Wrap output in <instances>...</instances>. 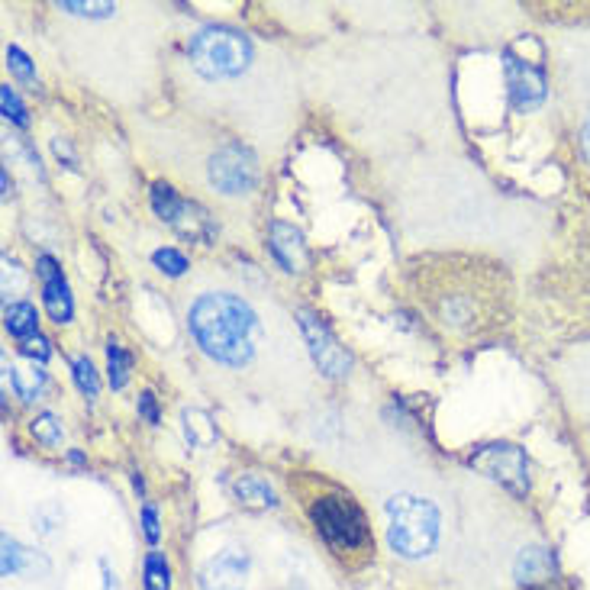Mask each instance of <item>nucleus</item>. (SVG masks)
Here are the masks:
<instances>
[{
	"label": "nucleus",
	"instance_id": "f257e3e1",
	"mask_svg": "<svg viewBox=\"0 0 590 590\" xmlns=\"http://www.w3.org/2000/svg\"><path fill=\"white\" fill-rule=\"evenodd\" d=\"M187 329L210 362L223 368H246L265 342V326L242 297L207 291L187 307Z\"/></svg>",
	"mask_w": 590,
	"mask_h": 590
},
{
	"label": "nucleus",
	"instance_id": "f03ea898",
	"mask_svg": "<svg viewBox=\"0 0 590 590\" xmlns=\"http://www.w3.org/2000/svg\"><path fill=\"white\" fill-rule=\"evenodd\" d=\"M439 532L442 516L433 500L416 494H400L387 500V542L400 558L420 561L433 555L439 545Z\"/></svg>",
	"mask_w": 590,
	"mask_h": 590
},
{
	"label": "nucleus",
	"instance_id": "7ed1b4c3",
	"mask_svg": "<svg viewBox=\"0 0 590 590\" xmlns=\"http://www.w3.org/2000/svg\"><path fill=\"white\" fill-rule=\"evenodd\" d=\"M187 59H191V68L200 78L207 81H233L239 75H246L255 52L252 42L229 30V26H204L197 30L187 42Z\"/></svg>",
	"mask_w": 590,
	"mask_h": 590
},
{
	"label": "nucleus",
	"instance_id": "20e7f679",
	"mask_svg": "<svg viewBox=\"0 0 590 590\" xmlns=\"http://www.w3.org/2000/svg\"><path fill=\"white\" fill-rule=\"evenodd\" d=\"M310 520L320 529V536L339 552H358L368 545V523L349 497H316L310 503Z\"/></svg>",
	"mask_w": 590,
	"mask_h": 590
},
{
	"label": "nucleus",
	"instance_id": "39448f33",
	"mask_svg": "<svg viewBox=\"0 0 590 590\" xmlns=\"http://www.w3.org/2000/svg\"><path fill=\"white\" fill-rule=\"evenodd\" d=\"M207 181H210L213 191L223 194V197H246V194L255 191V184H258V165H255V158L249 155V149L229 142V146H223V149H217L210 155Z\"/></svg>",
	"mask_w": 590,
	"mask_h": 590
},
{
	"label": "nucleus",
	"instance_id": "423d86ee",
	"mask_svg": "<svg viewBox=\"0 0 590 590\" xmlns=\"http://www.w3.org/2000/svg\"><path fill=\"white\" fill-rule=\"evenodd\" d=\"M152 210L158 213V220H165L178 229V233L191 236V239H210L213 236V223L210 213L197 204H187L181 200L168 184H152Z\"/></svg>",
	"mask_w": 590,
	"mask_h": 590
},
{
	"label": "nucleus",
	"instance_id": "0eeeda50",
	"mask_svg": "<svg viewBox=\"0 0 590 590\" xmlns=\"http://www.w3.org/2000/svg\"><path fill=\"white\" fill-rule=\"evenodd\" d=\"M300 329H304V339L310 345L313 362L320 365V371L326 374V378H342V374H349V368H352L349 352L342 349L339 339L329 333L316 316L300 313Z\"/></svg>",
	"mask_w": 590,
	"mask_h": 590
},
{
	"label": "nucleus",
	"instance_id": "6e6552de",
	"mask_svg": "<svg viewBox=\"0 0 590 590\" xmlns=\"http://www.w3.org/2000/svg\"><path fill=\"white\" fill-rule=\"evenodd\" d=\"M249 555L242 549H220L204 561L197 574L200 590H246Z\"/></svg>",
	"mask_w": 590,
	"mask_h": 590
},
{
	"label": "nucleus",
	"instance_id": "1a4fd4ad",
	"mask_svg": "<svg viewBox=\"0 0 590 590\" xmlns=\"http://www.w3.org/2000/svg\"><path fill=\"white\" fill-rule=\"evenodd\" d=\"M478 465L491 474V478L503 481L516 494H526L529 487V465L526 455L516 445H491L478 455Z\"/></svg>",
	"mask_w": 590,
	"mask_h": 590
},
{
	"label": "nucleus",
	"instance_id": "9d476101",
	"mask_svg": "<svg viewBox=\"0 0 590 590\" xmlns=\"http://www.w3.org/2000/svg\"><path fill=\"white\" fill-rule=\"evenodd\" d=\"M39 278H42V304H46L49 316L55 323H68L75 307H71V294H68V284L59 262H55L52 255H39Z\"/></svg>",
	"mask_w": 590,
	"mask_h": 590
},
{
	"label": "nucleus",
	"instance_id": "9b49d317",
	"mask_svg": "<svg viewBox=\"0 0 590 590\" xmlns=\"http://www.w3.org/2000/svg\"><path fill=\"white\" fill-rule=\"evenodd\" d=\"M507 84H510V97L520 110H532L545 100V78L539 68H532L520 59L507 55Z\"/></svg>",
	"mask_w": 590,
	"mask_h": 590
},
{
	"label": "nucleus",
	"instance_id": "f8f14e48",
	"mask_svg": "<svg viewBox=\"0 0 590 590\" xmlns=\"http://www.w3.org/2000/svg\"><path fill=\"white\" fill-rule=\"evenodd\" d=\"M552 571H555V565L545 549H523L513 565V574L520 584H542L552 578Z\"/></svg>",
	"mask_w": 590,
	"mask_h": 590
},
{
	"label": "nucleus",
	"instance_id": "ddd939ff",
	"mask_svg": "<svg viewBox=\"0 0 590 590\" xmlns=\"http://www.w3.org/2000/svg\"><path fill=\"white\" fill-rule=\"evenodd\" d=\"M304 252V242H300V233L287 223H275L271 226V255L278 258L284 271L297 268V255Z\"/></svg>",
	"mask_w": 590,
	"mask_h": 590
},
{
	"label": "nucleus",
	"instance_id": "4468645a",
	"mask_svg": "<svg viewBox=\"0 0 590 590\" xmlns=\"http://www.w3.org/2000/svg\"><path fill=\"white\" fill-rule=\"evenodd\" d=\"M233 494H236V500L242 503V507H255V510H268V507H275L278 503L271 484L262 481V478H255V474H242V478L233 484Z\"/></svg>",
	"mask_w": 590,
	"mask_h": 590
},
{
	"label": "nucleus",
	"instance_id": "2eb2a0df",
	"mask_svg": "<svg viewBox=\"0 0 590 590\" xmlns=\"http://www.w3.org/2000/svg\"><path fill=\"white\" fill-rule=\"evenodd\" d=\"M10 384H13V391H17V397L39 400L42 391H46L49 378H46V371H42V365H13Z\"/></svg>",
	"mask_w": 590,
	"mask_h": 590
},
{
	"label": "nucleus",
	"instance_id": "dca6fc26",
	"mask_svg": "<svg viewBox=\"0 0 590 590\" xmlns=\"http://www.w3.org/2000/svg\"><path fill=\"white\" fill-rule=\"evenodd\" d=\"M4 326L10 336L17 339H33L36 326H39V316H36V307L26 304V300H17V304H10L4 310Z\"/></svg>",
	"mask_w": 590,
	"mask_h": 590
},
{
	"label": "nucleus",
	"instance_id": "f3484780",
	"mask_svg": "<svg viewBox=\"0 0 590 590\" xmlns=\"http://www.w3.org/2000/svg\"><path fill=\"white\" fill-rule=\"evenodd\" d=\"M107 358H110V387H113V391H120V387H126V381H129V368H133V358H129L123 352V345L113 342V339L107 345Z\"/></svg>",
	"mask_w": 590,
	"mask_h": 590
},
{
	"label": "nucleus",
	"instance_id": "a211bd4d",
	"mask_svg": "<svg viewBox=\"0 0 590 590\" xmlns=\"http://www.w3.org/2000/svg\"><path fill=\"white\" fill-rule=\"evenodd\" d=\"M142 571H146V590H168V584H171V568H168V561H165L162 552H149Z\"/></svg>",
	"mask_w": 590,
	"mask_h": 590
},
{
	"label": "nucleus",
	"instance_id": "6ab92c4d",
	"mask_svg": "<svg viewBox=\"0 0 590 590\" xmlns=\"http://www.w3.org/2000/svg\"><path fill=\"white\" fill-rule=\"evenodd\" d=\"M33 436L42 442V445H49V449H55V445H62V423H59V416L55 413H39L36 420H33Z\"/></svg>",
	"mask_w": 590,
	"mask_h": 590
},
{
	"label": "nucleus",
	"instance_id": "aec40b11",
	"mask_svg": "<svg viewBox=\"0 0 590 590\" xmlns=\"http://www.w3.org/2000/svg\"><path fill=\"white\" fill-rule=\"evenodd\" d=\"M152 265L162 271V275H168V278H181L187 268V255L184 252H178V249H158L155 255H152Z\"/></svg>",
	"mask_w": 590,
	"mask_h": 590
},
{
	"label": "nucleus",
	"instance_id": "412c9836",
	"mask_svg": "<svg viewBox=\"0 0 590 590\" xmlns=\"http://www.w3.org/2000/svg\"><path fill=\"white\" fill-rule=\"evenodd\" d=\"M75 381H78V387L88 397H97V391H100V381H97V371H94V365H91V358H75Z\"/></svg>",
	"mask_w": 590,
	"mask_h": 590
},
{
	"label": "nucleus",
	"instance_id": "4be33fe9",
	"mask_svg": "<svg viewBox=\"0 0 590 590\" xmlns=\"http://www.w3.org/2000/svg\"><path fill=\"white\" fill-rule=\"evenodd\" d=\"M0 107H4V117L7 120L26 126V107L20 104V97H17V91L10 88V84H4V88H0Z\"/></svg>",
	"mask_w": 590,
	"mask_h": 590
},
{
	"label": "nucleus",
	"instance_id": "5701e85b",
	"mask_svg": "<svg viewBox=\"0 0 590 590\" xmlns=\"http://www.w3.org/2000/svg\"><path fill=\"white\" fill-rule=\"evenodd\" d=\"M7 65H10V71L17 75L20 81H36V71H33V65H30V59L17 49V46H10L7 49Z\"/></svg>",
	"mask_w": 590,
	"mask_h": 590
},
{
	"label": "nucleus",
	"instance_id": "b1692460",
	"mask_svg": "<svg viewBox=\"0 0 590 590\" xmlns=\"http://www.w3.org/2000/svg\"><path fill=\"white\" fill-rule=\"evenodd\" d=\"M23 565H26V552L7 536L4 539V574H7V578H10V574H20Z\"/></svg>",
	"mask_w": 590,
	"mask_h": 590
},
{
	"label": "nucleus",
	"instance_id": "393cba45",
	"mask_svg": "<svg viewBox=\"0 0 590 590\" xmlns=\"http://www.w3.org/2000/svg\"><path fill=\"white\" fill-rule=\"evenodd\" d=\"M59 10L81 13V17H110V13H113V4H62Z\"/></svg>",
	"mask_w": 590,
	"mask_h": 590
},
{
	"label": "nucleus",
	"instance_id": "a878e982",
	"mask_svg": "<svg viewBox=\"0 0 590 590\" xmlns=\"http://www.w3.org/2000/svg\"><path fill=\"white\" fill-rule=\"evenodd\" d=\"M20 352H23V355H30V358H36L39 365L46 362V358L52 355V352H49V342H46V339H39V336H36V339H26V342L20 345Z\"/></svg>",
	"mask_w": 590,
	"mask_h": 590
},
{
	"label": "nucleus",
	"instance_id": "bb28decb",
	"mask_svg": "<svg viewBox=\"0 0 590 590\" xmlns=\"http://www.w3.org/2000/svg\"><path fill=\"white\" fill-rule=\"evenodd\" d=\"M142 526H146V539L149 542H158V516H155L152 503H146V507H142Z\"/></svg>",
	"mask_w": 590,
	"mask_h": 590
},
{
	"label": "nucleus",
	"instance_id": "cd10ccee",
	"mask_svg": "<svg viewBox=\"0 0 590 590\" xmlns=\"http://www.w3.org/2000/svg\"><path fill=\"white\" fill-rule=\"evenodd\" d=\"M139 413L146 416L149 423H158V410H155V397H152V391H146L139 397Z\"/></svg>",
	"mask_w": 590,
	"mask_h": 590
},
{
	"label": "nucleus",
	"instance_id": "c85d7f7f",
	"mask_svg": "<svg viewBox=\"0 0 590 590\" xmlns=\"http://www.w3.org/2000/svg\"><path fill=\"white\" fill-rule=\"evenodd\" d=\"M581 146H584V155H587V162H590V117L584 120V129H581Z\"/></svg>",
	"mask_w": 590,
	"mask_h": 590
}]
</instances>
